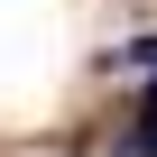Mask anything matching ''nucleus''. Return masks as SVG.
Segmentation results:
<instances>
[{
	"label": "nucleus",
	"mask_w": 157,
	"mask_h": 157,
	"mask_svg": "<svg viewBox=\"0 0 157 157\" xmlns=\"http://www.w3.org/2000/svg\"><path fill=\"white\" fill-rule=\"evenodd\" d=\"M139 157H157V93H148V129H139Z\"/></svg>",
	"instance_id": "nucleus-1"
}]
</instances>
